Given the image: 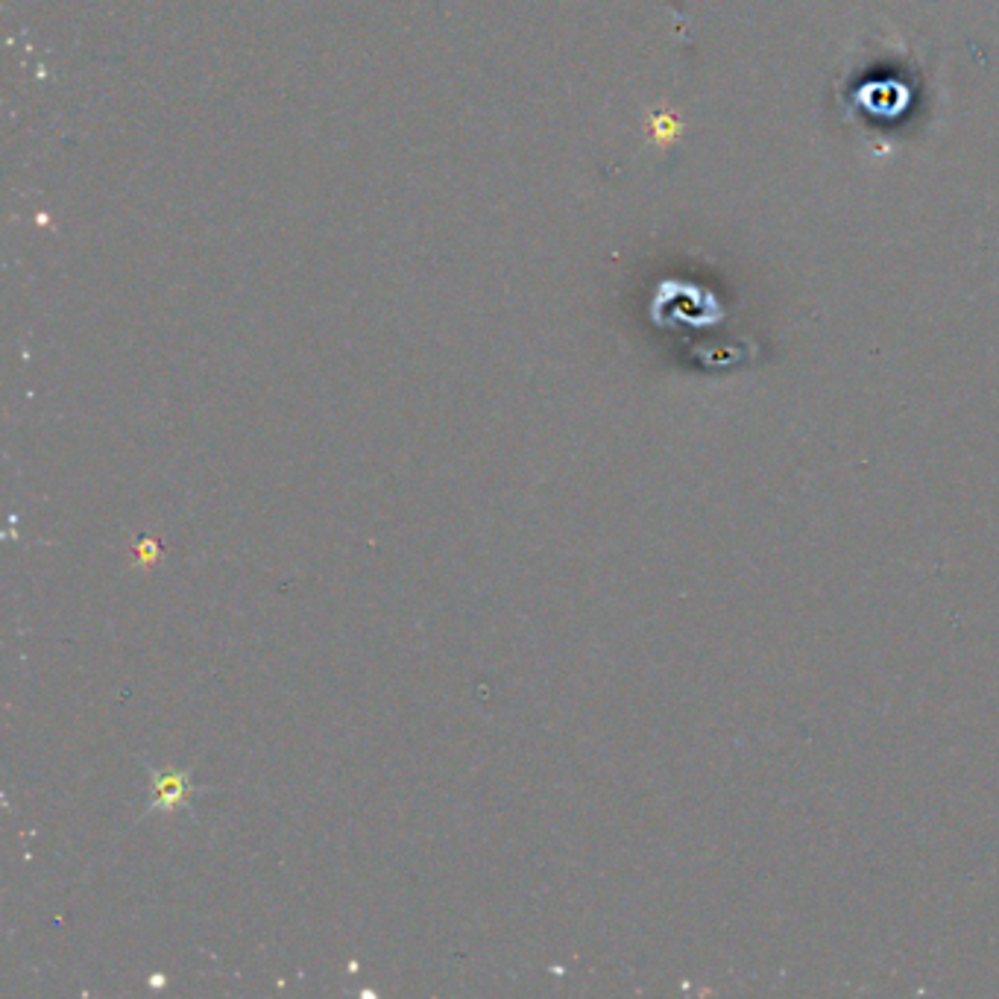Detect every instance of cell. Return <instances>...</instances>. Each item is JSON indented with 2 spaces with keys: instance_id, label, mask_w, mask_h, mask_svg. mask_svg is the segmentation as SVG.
Here are the masks:
<instances>
[{
  "instance_id": "cell-1",
  "label": "cell",
  "mask_w": 999,
  "mask_h": 999,
  "mask_svg": "<svg viewBox=\"0 0 999 999\" xmlns=\"http://www.w3.org/2000/svg\"><path fill=\"white\" fill-rule=\"evenodd\" d=\"M153 789H156V800H153V807H177L179 800L186 798V777H179V774H153Z\"/></svg>"
}]
</instances>
